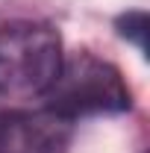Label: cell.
I'll list each match as a JSON object with an SVG mask.
<instances>
[{
	"mask_svg": "<svg viewBox=\"0 0 150 153\" xmlns=\"http://www.w3.org/2000/svg\"><path fill=\"white\" fill-rule=\"evenodd\" d=\"M121 36H132L138 47H144V30H147V21H144V12H132L121 21Z\"/></svg>",
	"mask_w": 150,
	"mask_h": 153,
	"instance_id": "277c9868",
	"label": "cell"
},
{
	"mask_svg": "<svg viewBox=\"0 0 150 153\" xmlns=\"http://www.w3.org/2000/svg\"><path fill=\"white\" fill-rule=\"evenodd\" d=\"M62 38L53 27L15 21L0 27V97H44L62 68Z\"/></svg>",
	"mask_w": 150,
	"mask_h": 153,
	"instance_id": "6da1fadb",
	"label": "cell"
},
{
	"mask_svg": "<svg viewBox=\"0 0 150 153\" xmlns=\"http://www.w3.org/2000/svg\"><path fill=\"white\" fill-rule=\"evenodd\" d=\"M74 121L53 109L0 112V153H65Z\"/></svg>",
	"mask_w": 150,
	"mask_h": 153,
	"instance_id": "3957f363",
	"label": "cell"
},
{
	"mask_svg": "<svg viewBox=\"0 0 150 153\" xmlns=\"http://www.w3.org/2000/svg\"><path fill=\"white\" fill-rule=\"evenodd\" d=\"M44 106L68 121H76L82 115L124 112L130 109V88L109 62L76 53L62 59L56 79L44 91Z\"/></svg>",
	"mask_w": 150,
	"mask_h": 153,
	"instance_id": "7a4b0ae2",
	"label": "cell"
}]
</instances>
